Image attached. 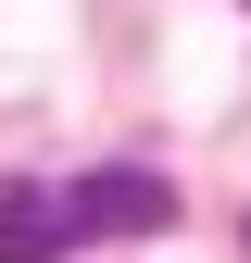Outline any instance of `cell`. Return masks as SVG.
<instances>
[{
  "label": "cell",
  "instance_id": "obj_1",
  "mask_svg": "<svg viewBox=\"0 0 251 263\" xmlns=\"http://www.w3.org/2000/svg\"><path fill=\"white\" fill-rule=\"evenodd\" d=\"M63 226H76V238H164V226H176V188L151 176V163H101V176L63 188Z\"/></svg>",
  "mask_w": 251,
  "mask_h": 263
},
{
  "label": "cell",
  "instance_id": "obj_2",
  "mask_svg": "<svg viewBox=\"0 0 251 263\" xmlns=\"http://www.w3.org/2000/svg\"><path fill=\"white\" fill-rule=\"evenodd\" d=\"M76 226H63V188H0V263H63Z\"/></svg>",
  "mask_w": 251,
  "mask_h": 263
},
{
  "label": "cell",
  "instance_id": "obj_3",
  "mask_svg": "<svg viewBox=\"0 0 251 263\" xmlns=\"http://www.w3.org/2000/svg\"><path fill=\"white\" fill-rule=\"evenodd\" d=\"M239 13H251V0H239Z\"/></svg>",
  "mask_w": 251,
  "mask_h": 263
}]
</instances>
